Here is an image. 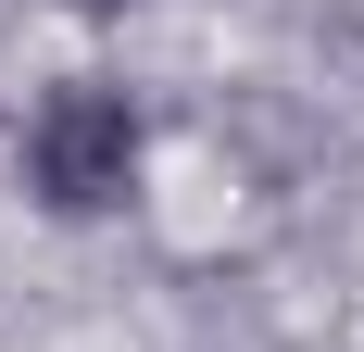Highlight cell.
Here are the masks:
<instances>
[{
  "label": "cell",
  "instance_id": "cell-2",
  "mask_svg": "<svg viewBox=\"0 0 364 352\" xmlns=\"http://www.w3.org/2000/svg\"><path fill=\"white\" fill-rule=\"evenodd\" d=\"M50 13H75V26H126L139 0H50Z\"/></svg>",
  "mask_w": 364,
  "mask_h": 352
},
{
  "label": "cell",
  "instance_id": "cell-1",
  "mask_svg": "<svg viewBox=\"0 0 364 352\" xmlns=\"http://www.w3.org/2000/svg\"><path fill=\"white\" fill-rule=\"evenodd\" d=\"M13 176H26V202L50 227H113V214H139V176H151V113L126 76L75 63L50 76L13 126Z\"/></svg>",
  "mask_w": 364,
  "mask_h": 352
}]
</instances>
